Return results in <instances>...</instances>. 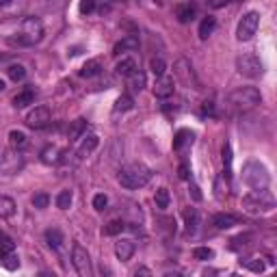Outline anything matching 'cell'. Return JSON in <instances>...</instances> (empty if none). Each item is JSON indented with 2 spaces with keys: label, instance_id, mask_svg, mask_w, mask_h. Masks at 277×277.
Returning a JSON list of instances; mask_svg holds the SVG:
<instances>
[{
  "label": "cell",
  "instance_id": "6da1fadb",
  "mask_svg": "<svg viewBox=\"0 0 277 277\" xmlns=\"http://www.w3.org/2000/svg\"><path fill=\"white\" fill-rule=\"evenodd\" d=\"M262 104V95L256 87H238L225 98V106L230 113H245Z\"/></svg>",
  "mask_w": 277,
  "mask_h": 277
},
{
  "label": "cell",
  "instance_id": "7a4b0ae2",
  "mask_svg": "<svg viewBox=\"0 0 277 277\" xmlns=\"http://www.w3.org/2000/svg\"><path fill=\"white\" fill-rule=\"evenodd\" d=\"M16 37H9L11 46H35L43 39V22L39 18L31 16L20 22V31L13 33Z\"/></svg>",
  "mask_w": 277,
  "mask_h": 277
},
{
  "label": "cell",
  "instance_id": "3957f363",
  "mask_svg": "<svg viewBox=\"0 0 277 277\" xmlns=\"http://www.w3.org/2000/svg\"><path fill=\"white\" fill-rule=\"evenodd\" d=\"M242 182L254 193H260V191H266V188H269L271 176L260 160H249V163H245V167H242Z\"/></svg>",
  "mask_w": 277,
  "mask_h": 277
},
{
  "label": "cell",
  "instance_id": "277c9868",
  "mask_svg": "<svg viewBox=\"0 0 277 277\" xmlns=\"http://www.w3.org/2000/svg\"><path fill=\"white\" fill-rule=\"evenodd\" d=\"M152 180V169L141 163H132L119 171V184L124 188H143Z\"/></svg>",
  "mask_w": 277,
  "mask_h": 277
},
{
  "label": "cell",
  "instance_id": "5b68a950",
  "mask_svg": "<svg viewBox=\"0 0 277 277\" xmlns=\"http://www.w3.org/2000/svg\"><path fill=\"white\" fill-rule=\"evenodd\" d=\"M273 208H275V199L266 191L249 193V195L242 197V210L249 212V215H264V212H271Z\"/></svg>",
  "mask_w": 277,
  "mask_h": 277
},
{
  "label": "cell",
  "instance_id": "8992f818",
  "mask_svg": "<svg viewBox=\"0 0 277 277\" xmlns=\"http://www.w3.org/2000/svg\"><path fill=\"white\" fill-rule=\"evenodd\" d=\"M236 70L240 76L245 78H260L264 74V65H262L260 56L254 55V52H245L236 59Z\"/></svg>",
  "mask_w": 277,
  "mask_h": 277
},
{
  "label": "cell",
  "instance_id": "52a82bcc",
  "mask_svg": "<svg viewBox=\"0 0 277 277\" xmlns=\"http://www.w3.org/2000/svg\"><path fill=\"white\" fill-rule=\"evenodd\" d=\"M258 26H260V13H256V11L245 13V16L240 18V22H238V26H236V39L238 41L254 39Z\"/></svg>",
  "mask_w": 277,
  "mask_h": 277
},
{
  "label": "cell",
  "instance_id": "ba28073f",
  "mask_svg": "<svg viewBox=\"0 0 277 277\" xmlns=\"http://www.w3.org/2000/svg\"><path fill=\"white\" fill-rule=\"evenodd\" d=\"M72 264H74L76 273H78L80 277H93V269H91V256H89V251H87L85 247L78 245V242L72 247Z\"/></svg>",
  "mask_w": 277,
  "mask_h": 277
},
{
  "label": "cell",
  "instance_id": "9c48e42d",
  "mask_svg": "<svg viewBox=\"0 0 277 277\" xmlns=\"http://www.w3.org/2000/svg\"><path fill=\"white\" fill-rule=\"evenodd\" d=\"M173 74H176V78L182 82L184 87L199 89V78H197L195 70H193V65H191V61L188 59H178L176 65H173Z\"/></svg>",
  "mask_w": 277,
  "mask_h": 277
},
{
  "label": "cell",
  "instance_id": "30bf717a",
  "mask_svg": "<svg viewBox=\"0 0 277 277\" xmlns=\"http://www.w3.org/2000/svg\"><path fill=\"white\" fill-rule=\"evenodd\" d=\"M50 124V109L48 106H35L31 113L26 115V126L33 130H41Z\"/></svg>",
  "mask_w": 277,
  "mask_h": 277
},
{
  "label": "cell",
  "instance_id": "8fae6325",
  "mask_svg": "<svg viewBox=\"0 0 277 277\" xmlns=\"http://www.w3.org/2000/svg\"><path fill=\"white\" fill-rule=\"evenodd\" d=\"M173 89H176V80L171 78V76H160L154 82V95H156L158 100H167L173 95Z\"/></svg>",
  "mask_w": 277,
  "mask_h": 277
},
{
  "label": "cell",
  "instance_id": "7c38bea8",
  "mask_svg": "<svg viewBox=\"0 0 277 277\" xmlns=\"http://www.w3.org/2000/svg\"><path fill=\"white\" fill-rule=\"evenodd\" d=\"M24 160L20 154H11V152H4L2 158H0V171L4 173H16L18 169H22Z\"/></svg>",
  "mask_w": 277,
  "mask_h": 277
},
{
  "label": "cell",
  "instance_id": "4fadbf2b",
  "mask_svg": "<svg viewBox=\"0 0 277 277\" xmlns=\"http://www.w3.org/2000/svg\"><path fill=\"white\" fill-rule=\"evenodd\" d=\"M137 48H139V35H126L124 39L113 46V55L119 56V55H124V52H134Z\"/></svg>",
  "mask_w": 277,
  "mask_h": 277
},
{
  "label": "cell",
  "instance_id": "5bb4252c",
  "mask_svg": "<svg viewBox=\"0 0 277 277\" xmlns=\"http://www.w3.org/2000/svg\"><path fill=\"white\" fill-rule=\"evenodd\" d=\"M115 256H117L121 262H128L130 258L134 256V240H128V238H119V240L115 242Z\"/></svg>",
  "mask_w": 277,
  "mask_h": 277
},
{
  "label": "cell",
  "instance_id": "9a60e30c",
  "mask_svg": "<svg viewBox=\"0 0 277 277\" xmlns=\"http://www.w3.org/2000/svg\"><path fill=\"white\" fill-rule=\"evenodd\" d=\"M63 156H65V149L56 148V145H48L41 152V163L43 165H59V163H63Z\"/></svg>",
  "mask_w": 277,
  "mask_h": 277
},
{
  "label": "cell",
  "instance_id": "2e32d148",
  "mask_svg": "<svg viewBox=\"0 0 277 277\" xmlns=\"http://www.w3.org/2000/svg\"><path fill=\"white\" fill-rule=\"evenodd\" d=\"M236 223H238V217L227 215V212H217V215L212 217V225H215L217 230H230Z\"/></svg>",
  "mask_w": 277,
  "mask_h": 277
},
{
  "label": "cell",
  "instance_id": "e0dca14e",
  "mask_svg": "<svg viewBox=\"0 0 277 277\" xmlns=\"http://www.w3.org/2000/svg\"><path fill=\"white\" fill-rule=\"evenodd\" d=\"M193 139H195V134L191 132V130H178L176 139H173V149L176 152H182L184 148H188V145H193Z\"/></svg>",
  "mask_w": 277,
  "mask_h": 277
},
{
  "label": "cell",
  "instance_id": "ac0fdd59",
  "mask_svg": "<svg viewBox=\"0 0 277 277\" xmlns=\"http://www.w3.org/2000/svg\"><path fill=\"white\" fill-rule=\"evenodd\" d=\"M195 7L193 4H178L176 7V18H178V22H182V24H188V22H193L195 20Z\"/></svg>",
  "mask_w": 277,
  "mask_h": 277
},
{
  "label": "cell",
  "instance_id": "d6986e66",
  "mask_svg": "<svg viewBox=\"0 0 277 277\" xmlns=\"http://www.w3.org/2000/svg\"><path fill=\"white\" fill-rule=\"evenodd\" d=\"M98 143H100V141H98V137H95V134H87L85 141L80 143L78 152H76V156H78V158H85L87 154H91L95 148H98Z\"/></svg>",
  "mask_w": 277,
  "mask_h": 277
},
{
  "label": "cell",
  "instance_id": "ffe728a7",
  "mask_svg": "<svg viewBox=\"0 0 277 277\" xmlns=\"http://www.w3.org/2000/svg\"><path fill=\"white\" fill-rule=\"evenodd\" d=\"M87 130V121L82 119V117H78V119H74L70 124V130H67V139L70 141H78L80 137H82V132Z\"/></svg>",
  "mask_w": 277,
  "mask_h": 277
},
{
  "label": "cell",
  "instance_id": "44dd1931",
  "mask_svg": "<svg viewBox=\"0 0 277 277\" xmlns=\"http://www.w3.org/2000/svg\"><path fill=\"white\" fill-rule=\"evenodd\" d=\"M134 72H137V63H134V59H121L117 65H115V74L117 76H132Z\"/></svg>",
  "mask_w": 277,
  "mask_h": 277
},
{
  "label": "cell",
  "instance_id": "7402d4cb",
  "mask_svg": "<svg viewBox=\"0 0 277 277\" xmlns=\"http://www.w3.org/2000/svg\"><path fill=\"white\" fill-rule=\"evenodd\" d=\"M100 72H102V63L98 59L87 61L85 65L80 67V76H82V78H93V76H98Z\"/></svg>",
  "mask_w": 277,
  "mask_h": 277
},
{
  "label": "cell",
  "instance_id": "603a6c76",
  "mask_svg": "<svg viewBox=\"0 0 277 277\" xmlns=\"http://www.w3.org/2000/svg\"><path fill=\"white\" fill-rule=\"evenodd\" d=\"M215 28H217V20L212 16H206L202 20V24H199V39H208Z\"/></svg>",
  "mask_w": 277,
  "mask_h": 277
},
{
  "label": "cell",
  "instance_id": "cb8c5ba5",
  "mask_svg": "<svg viewBox=\"0 0 277 277\" xmlns=\"http://www.w3.org/2000/svg\"><path fill=\"white\" fill-rule=\"evenodd\" d=\"M33 100H35L33 89H24L13 98V106H16V109H26L28 104H33Z\"/></svg>",
  "mask_w": 277,
  "mask_h": 277
},
{
  "label": "cell",
  "instance_id": "d4e9b609",
  "mask_svg": "<svg viewBox=\"0 0 277 277\" xmlns=\"http://www.w3.org/2000/svg\"><path fill=\"white\" fill-rule=\"evenodd\" d=\"M16 215V202L7 195H0V217L2 219H9Z\"/></svg>",
  "mask_w": 277,
  "mask_h": 277
},
{
  "label": "cell",
  "instance_id": "484cf974",
  "mask_svg": "<svg viewBox=\"0 0 277 277\" xmlns=\"http://www.w3.org/2000/svg\"><path fill=\"white\" fill-rule=\"evenodd\" d=\"M132 109H134V100L130 98V95H119L113 106V113L119 115V113H126V111H132Z\"/></svg>",
  "mask_w": 277,
  "mask_h": 277
},
{
  "label": "cell",
  "instance_id": "4316f807",
  "mask_svg": "<svg viewBox=\"0 0 277 277\" xmlns=\"http://www.w3.org/2000/svg\"><path fill=\"white\" fill-rule=\"evenodd\" d=\"M46 242L52 247V249H61L63 245V234L56 227H50V230H46Z\"/></svg>",
  "mask_w": 277,
  "mask_h": 277
},
{
  "label": "cell",
  "instance_id": "83f0119b",
  "mask_svg": "<svg viewBox=\"0 0 277 277\" xmlns=\"http://www.w3.org/2000/svg\"><path fill=\"white\" fill-rule=\"evenodd\" d=\"M9 143H11L13 149H22V148H26L28 141L22 130H11V132H9Z\"/></svg>",
  "mask_w": 277,
  "mask_h": 277
},
{
  "label": "cell",
  "instance_id": "f1b7e54d",
  "mask_svg": "<svg viewBox=\"0 0 277 277\" xmlns=\"http://www.w3.org/2000/svg\"><path fill=\"white\" fill-rule=\"evenodd\" d=\"M240 266L249 269L251 273H262V271H264V262H262L260 258H242V260H240Z\"/></svg>",
  "mask_w": 277,
  "mask_h": 277
},
{
  "label": "cell",
  "instance_id": "f546056e",
  "mask_svg": "<svg viewBox=\"0 0 277 277\" xmlns=\"http://www.w3.org/2000/svg\"><path fill=\"white\" fill-rule=\"evenodd\" d=\"M128 87L132 91H143V87H145V74L143 72H134L132 76H128Z\"/></svg>",
  "mask_w": 277,
  "mask_h": 277
},
{
  "label": "cell",
  "instance_id": "4dcf8cb0",
  "mask_svg": "<svg viewBox=\"0 0 277 277\" xmlns=\"http://www.w3.org/2000/svg\"><path fill=\"white\" fill-rule=\"evenodd\" d=\"M149 70H152V74L160 78V76H165V70H167V63H165L163 56H154L152 61H149Z\"/></svg>",
  "mask_w": 277,
  "mask_h": 277
},
{
  "label": "cell",
  "instance_id": "1f68e13d",
  "mask_svg": "<svg viewBox=\"0 0 277 277\" xmlns=\"http://www.w3.org/2000/svg\"><path fill=\"white\" fill-rule=\"evenodd\" d=\"M72 199H74L72 191H61L59 195H56V208H61V210H67V208L72 206Z\"/></svg>",
  "mask_w": 277,
  "mask_h": 277
},
{
  "label": "cell",
  "instance_id": "d6a6232c",
  "mask_svg": "<svg viewBox=\"0 0 277 277\" xmlns=\"http://www.w3.org/2000/svg\"><path fill=\"white\" fill-rule=\"evenodd\" d=\"M193 258L206 262V260H212V258H215V251H212L210 247H195V249H193Z\"/></svg>",
  "mask_w": 277,
  "mask_h": 277
},
{
  "label": "cell",
  "instance_id": "836d02e7",
  "mask_svg": "<svg viewBox=\"0 0 277 277\" xmlns=\"http://www.w3.org/2000/svg\"><path fill=\"white\" fill-rule=\"evenodd\" d=\"M126 227H128V225H126L124 221H111L109 225L104 227V234L106 236H117V234H121V232L126 230Z\"/></svg>",
  "mask_w": 277,
  "mask_h": 277
},
{
  "label": "cell",
  "instance_id": "e575fe53",
  "mask_svg": "<svg viewBox=\"0 0 277 277\" xmlns=\"http://www.w3.org/2000/svg\"><path fill=\"white\" fill-rule=\"evenodd\" d=\"M154 202H156V208H160V210L169 208V191L167 188H158L156 195H154Z\"/></svg>",
  "mask_w": 277,
  "mask_h": 277
},
{
  "label": "cell",
  "instance_id": "d590c367",
  "mask_svg": "<svg viewBox=\"0 0 277 277\" xmlns=\"http://www.w3.org/2000/svg\"><path fill=\"white\" fill-rule=\"evenodd\" d=\"M2 266L7 271H16L18 266H20V258H18L16 251H11V254H7V256L2 258Z\"/></svg>",
  "mask_w": 277,
  "mask_h": 277
},
{
  "label": "cell",
  "instance_id": "8d00e7d4",
  "mask_svg": "<svg viewBox=\"0 0 277 277\" xmlns=\"http://www.w3.org/2000/svg\"><path fill=\"white\" fill-rule=\"evenodd\" d=\"M7 74H9V78L11 80H24V76H26V70H24V65H9V70H7Z\"/></svg>",
  "mask_w": 277,
  "mask_h": 277
},
{
  "label": "cell",
  "instance_id": "74e56055",
  "mask_svg": "<svg viewBox=\"0 0 277 277\" xmlns=\"http://www.w3.org/2000/svg\"><path fill=\"white\" fill-rule=\"evenodd\" d=\"M48 203H50V195L48 193H35L33 195V206L43 210V208H48Z\"/></svg>",
  "mask_w": 277,
  "mask_h": 277
},
{
  "label": "cell",
  "instance_id": "f35d334b",
  "mask_svg": "<svg viewBox=\"0 0 277 277\" xmlns=\"http://www.w3.org/2000/svg\"><path fill=\"white\" fill-rule=\"evenodd\" d=\"M13 251V240L9 236H0V262H2V258L7 254H11Z\"/></svg>",
  "mask_w": 277,
  "mask_h": 277
},
{
  "label": "cell",
  "instance_id": "ab89813d",
  "mask_svg": "<svg viewBox=\"0 0 277 277\" xmlns=\"http://www.w3.org/2000/svg\"><path fill=\"white\" fill-rule=\"evenodd\" d=\"M223 167H225V176H230V169H232V145L230 143L223 145Z\"/></svg>",
  "mask_w": 277,
  "mask_h": 277
},
{
  "label": "cell",
  "instance_id": "60d3db41",
  "mask_svg": "<svg viewBox=\"0 0 277 277\" xmlns=\"http://www.w3.org/2000/svg\"><path fill=\"white\" fill-rule=\"evenodd\" d=\"M184 219H186V227H188V232L195 230V225H197V212H195V208H188V210L184 212Z\"/></svg>",
  "mask_w": 277,
  "mask_h": 277
},
{
  "label": "cell",
  "instance_id": "b9f144b4",
  "mask_svg": "<svg viewBox=\"0 0 277 277\" xmlns=\"http://www.w3.org/2000/svg\"><path fill=\"white\" fill-rule=\"evenodd\" d=\"M106 206H109V197H106L104 193H98V195L93 197V208H95V210H100V212H102Z\"/></svg>",
  "mask_w": 277,
  "mask_h": 277
},
{
  "label": "cell",
  "instance_id": "7bdbcfd3",
  "mask_svg": "<svg viewBox=\"0 0 277 277\" xmlns=\"http://www.w3.org/2000/svg\"><path fill=\"white\" fill-rule=\"evenodd\" d=\"M247 240H251V234H242V236H236L234 240H232V249H238V247L247 245Z\"/></svg>",
  "mask_w": 277,
  "mask_h": 277
},
{
  "label": "cell",
  "instance_id": "ee69618b",
  "mask_svg": "<svg viewBox=\"0 0 277 277\" xmlns=\"http://www.w3.org/2000/svg\"><path fill=\"white\" fill-rule=\"evenodd\" d=\"M202 115L203 117H206V115H210L212 117V115H215V104H212V102H203L202 104Z\"/></svg>",
  "mask_w": 277,
  "mask_h": 277
},
{
  "label": "cell",
  "instance_id": "f6af8a7d",
  "mask_svg": "<svg viewBox=\"0 0 277 277\" xmlns=\"http://www.w3.org/2000/svg\"><path fill=\"white\" fill-rule=\"evenodd\" d=\"M134 277H152V271H149L148 266H139V269L134 271Z\"/></svg>",
  "mask_w": 277,
  "mask_h": 277
},
{
  "label": "cell",
  "instance_id": "bcb514c9",
  "mask_svg": "<svg viewBox=\"0 0 277 277\" xmlns=\"http://www.w3.org/2000/svg\"><path fill=\"white\" fill-rule=\"evenodd\" d=\"M93 9H95V4L91 2V0H89V2H82V4H80V11H82V13H91Z\"/></svg>",
  "mask_w": 277,
  "mask_h": 277
},
{
  "label": "cell",
  "instance_id": "7dc6e473",
  "mask_svg": "<svg viewBox=\"0 0 277 277\" xmlns=\"http://www.w3.org/2000/svg\"><path fill=\"white\" fill-rule=\"evenodd\" d=\"M191 195H193V199H195V202H199V199H202V193H199V188L195 186V184H191Z\"/></svg>",
  "mask_w": 277,
  "mask_h": 277
},
{
  "label": "cell",
  "instance_id": "c3c4849f",
  "mask_svg": "<svg viewBox=\"0 0 277 277\" xmlns=\"http://www.w3.org/2000/svg\"><path fill=\"white\" fill-rule=\"evenodd\" d=\"M180 178L188 180V167H186V165H180Z\"/></svg>",
  "mask_w": 277,
  "mask_h": 277
},
{
  "label": "cell",
  "instance_id": "681fc988",
  "mask_svg": "<svg viewBox=\"0 0 277 277\" xmlns=\"http://www.w3.org/2000/svg\"><path fill=\"white\" fill-rule=\"evenodd\" d=\"M202 277H217V271H215V269H206V271L202 273Z\"/></svg>",
  "mask_w": 277,
  "mask_h": 277
},
{
  "label": "cell",
  "instance_id": "f907efd6",
  "mask_svg": "<svg viewBox=\"0 0 277 277\" xmlns=\"http://www.w3.org/2000/svg\"><path fill=\"white\" fill-rule=\"evenodd\" d=\"M37 277H55L52 273H46V271H41V273H37Z\"/></svg>",
  "mask_w": 277,
  "mask_h": 277
},
{
  "label": "cell",
  "instance_id": "816d5d0a",
  "mask_svg": "<svg viewBox=\"0 0 277 277\" xmlns=\"http://www.w3.org/2000/svg\"><path fill=\"white\" fill-rule=\"evenodd\" d=\"M4 89V80H0V91H2Z\"/></svg>",
  "mask_w": 277,
  "mask_h": 277
},
{
  "label": "cell",
  "instance_id": "f5cc1de1",
  "mask_svg": "<svg viewBox=\"0 0 277 277\" xmlns=\"http://www.w3.org/2000/svg\"><path fill=\"white\" fill-rule=\"evenodd\" d=\"M167 277H182V275H167Z\"/></svg>",
  "mask_w": 277,
  "mask_h": 277
}]
</instances>
